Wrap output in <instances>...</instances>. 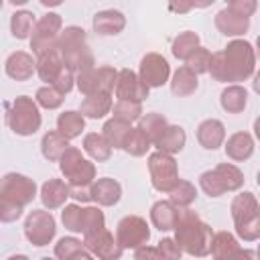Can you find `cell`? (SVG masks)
<instances>
[{"mask_svg":"<svg viewBox=\"0 0 260 260\" xmlns=\"http://www.w3.org/2000/svg\"><path fill=\"white\" fill-rule=\"evenodd\" d=\"M256 71V53L254 47L244 39H234L228 43L223 51H217L209 59L207 73L215 81L221 83H236L246 81Z\"/></svg>","mask_w":260,"mask_h":260,"instance_id":"obj_1","label":"cell"},{"mask_svg":"<svg viewBox=\"0 0 260 260\" xmlns=\"http://www.w3.org/2000/svg\"><path fill=\"white\" fill-rule=\"evenodd\" d=\"M175 242L179 248L189 256H209V244H211V228L201 221V217L191 207H177L175 215Z\"/></svg>","mask_w":260,"mask_h":260,"instance_id":"obj_2","label":"cell"},{"mask_svg":"<svg viewBox=\"0 0 260 260\" xmlns=\"http://www.w3.org/2000/svg\"><path fill=\"white\" fill-rule=\"evenodd\" d=\"M57 49L61 53L63 65L67 69H71L73 73L85 71V69L95 65L93 53H91V49L87 45L85 30L79 28V26H65V30L59 32Z\"/></svg>","mask_w":260,"mask_h":260,"instance_id":"obj_3","label":"cell"},{"mask_svg":"<svg viewBox=\"0 0 260 260\" xmlns=\"http://www.w3.org/2000/svg\"><path fill=\"white\" fill-rule=\"evenodd\" d=\"M41 122L39 104L28 95L14 98L6 108V124L18 136H32L41 128Z\"/></svg>","mask_w":260,"mask_h":260,"instance_id":"obj_4","label":"cell"},{"mask_svg":"<svg viewBox=\"0 0 260 260\" xmlns=\"http://www.w3.org/2000/svg\"><path fill=\"white\" fill-rule=\"evenodd\" d=\"M59 169L69 187H91L95 181V165L87 160L77 146H67L59 156Z\"/></svg>","mask_w":260,"mask_h":260,"instance_id":"obj_5","label":"cell"},{"mask_svg":"<svg viewBox=\"0 0 260 260\" xmlns=\"http://www.w3.org/2000/svg\"><path fill=\"white\" fill-rule=\"evenodd\" d=\"M63 30V18L57 12H47L45 16H41L30 32V49L32 53L39 57L47 51L57 49V41H59V32Z\"/></svg>","mask_w":260,"mask_h":260,"instance_id":"obj_6","label":"cell"},{"mask_svg":"<svg viewBox=\"0 0 260 260\" xmlns=\"http://www.w3.org/2000/svg\"><path fill=\"white\" fill-rule=\"evenodd\" d=\"M116 77L118 71L114 67H89L85 71L75 73V85L83 95H91V93H112L114 85H116Z\"/></svg>","mask_w":260,"mask_h":260,"instance_id":"obj_7","label":"cell"},{"mask_svg":"<svg viewBox=\"0 0 260 260\" xmlns=\"http://www.w3.org/2000/svg\"><path fill=\"white\" fill-rule=\"evenodd\" d=\"M148 171H150L152 187L158 193H169L175 187V183L179 181L177 160L169 152H162V150L152 152L148 156Z\"/></svg>","mask_w":260,"mask_h":260,"instance_id":"obj_8","label":"cell"},{"mask_svg":"<svg viewBox=\"0 0 260 260\" xmlns=\"http://www.w3.org/2000/svg\"><path fill=\"white\" fill-rule=\"evenodd\" d=\"M55 234H57V221H55L51 211H47V209H32L26 215L24 236H26V240L32 246H37V248L49 246L53 242Z\"/></svg>","mask_w":260,"mask_h":260,"instance_id":"obj_9","label":"cell"},{"mask_svg":"<svg viewBox=\"0 0 260 260\" xmlns=\"http://www.w3.org/2000/svg\"><path fill=\"white\" fill-rule=\"evenodd\" d=\"M150 240V228L140 215H126L116 225V242L122 250H136Z\"/></svg>","mask_w":260,"mask_h":260,"instance_id":"obj_10","label":"cell"},{"mask_svg":"<svg viewBox=\"0 0 260 260\" xmlns=\"http://www.w3.org/2000/svg\"><path fill=\"white\" fill-rule=\"evenodd\" d=\"M0 195L16 201L18 205H28L37 197V183L20 173H6L0 179Z\"/></svg>","mask_w":260,"mask_h":260,"instance_id":"obj_11","label":"cell"},{"mask_svg":"<svg viewBox=\"0 0 260 260\" xmlns=\"http://www.w3.org/2000/svg\"><path fill=\"white\" fill-rule=\"evenodd\" d=\"M171 75V65L169 61L158 55V53H146L140 61L138 77L148 85V87H160L169 81Z\"/></svg>","mask_w":260,"mask_h":260,"instance_id":"obj_12","label":"cell"},{"mask_svg":"<svg viewBox=\"0 0 260 260\" xmlns=\"http://www.w3.org/2000/svg\"><path fill=\"white\" fill-rule=\"evenodd\" d=\"M114 91H116L118 100H130V102H140L142 104L148 98L150 87L132 69H122V71H118Z\"/></svg>","mask_w":260,"mask_h":260,"instance_id":"obj_13","label":"cell"},{"mask_svg":"<svg viewBox=\"0 0 260 260\" xmlns=\"http://www.w3.org/2000/svg\"><path fill=\"white\" fill-rule=\"evenodd\" d=\"M83 246L102 260H118L122 256V246L116 242V236L110 230H100L91 236H83Z\"/></svg>","mask_w":260,"mask_h":260,"instance_id":"obj_14","label":"cell"},{"mask_svg":"<svg viewBox=\"0 0 260 260\" xmlns=\"http://www.w3.org/2000/svg\"><path fill=\"white\" fill-rule=\"evenodd\" d=\"M4 71L14 81H26L37 71V61L26 51H14L8 55V59L4 63Z\"/></svg>","mask_w":260,"mask_h":260,"instance_id":"obj_15","label":"cell"},{"mask_svg":"<svg viewBox=\"0 0 260 260\" xmlns=\"http://www.w3.org/2000/svg\"><path fill=\"white\" fill-rule=\"evenodd\" d=\"M122 197V185L116 179L102 177L91 183V201H95L102 207H112Z\"/></svg>","mask_w":260,"mask_h":260,"instance_id":"obj_16","label":"cell"},{"mask_svg":"<svg viewBox=\"0 0 260 260\" xmlns=\"http://www.w3.org/2000/svg\"><path fill=\"white\" fill-rule=\"evenodd\" d=\"M215 26L225 37H240L250 28V18L242 16V14L234 12L230 6H225L223 10H219L215 14Z\"/></svg>","mask_w":260,"mask_h":260,"instance_id":"obj_17","label":"cell"},{"mask_svg":"<svg viewBox=\"0 0 260 260\" xmlns=\"http://www.w3.org/2000/svg\"><path fill=\"white\" fill-rule=\"evenodd\" d=\"M209 254L213 258H234V256H254L252 252H246L240 248L238 240L230 232H215L211 236Z\"/></svg>","mask_w":260,"mask_h":260,"instance_id":"obj_18","label":"cell"},{"mask_svg":"<svg viewBox=\"0 0 260 260\" xmlns=\"http://www.w3.org/2000/svg\"><path fill=\"white\" fill-rule=\"evenodd\" d=\"M254 148H256V144H254V138L250 132H234L223 146L225 156L230 160H236V162L248 160L254 154Z\"/></svg>","mask_w":260,"mask_h":260,"instance_id":"obj_19","label":"cell"},{"mask_svg":"<svg viewBox=\"0 0 260 260\" xmlns=\"http://www.w3.org/2000/svg\"><path fill=\"white\" fill-rule=\"evenodd\" d=\"M197 142L207 150L219 148L225 142V126L215 118L203 120L197 126Z\"/></svg>","mask_w":260,"mask_h":260,"instance_id":"obj_20","label":"cell"},{"mask_svg":"<svg viewBox=\"0 0 260 260\" xmlns=\"http://www.w3.org/2000/svg\"><path fill=\"white\" fill-rule=\"evenodd\" d=\"M41 201L43 205L53 211V209H59L65 205V201L69 199V185L61 179H49L41 185Z\"/></svg>","mask_w":260,"mask_h":260,"instance_id":"obj_21","label":"cell"},{"mask_svg":"<svg viewBox=\"0 0 260 260\" xmlns=\"http://www.w3.org/2000/svg\"><path fill=\"white\" fill-rule=\"evenodd\" d=\"M230 211H232L234 225H238V223H242V221H248V219L260 215V205H258V199H256L254 193L244 191V193H240V195H236V197L232 199Z\"/></svg>","mask_w":260,"mask_h":260,"instance_id":"obj_22","label":"cell"},{"mask_svg":"<svg viewBox=\"0 0 260 260\" xmlns=\"http://www.w3.org/2000/svg\"><path fill=\"white\" fill-rule=\"evenodd\" d=\"M126 26V16L120 10L108 8V10H100L93 16V30L98 35L110 37V35H118L122 32Z\"/></svg>","mask_w":260,"mask_h":260,"instance_id":"obj_23","label":"cell"},{"mask_svg":"<svg viewBox=\"0 0 260 260\" xmlns=\"http://www.w3.org/2000/svg\"><path fill=\"white\" fill-rule=\"evenodd\" d=\"M112 104H114L112 102V93H91V95L83 98V102L79 106V112L83 114V118L100 120L106 114H110Z\"/></svg>","mask_w":260,"mask_h":260,"instance_id":"obj_24","label":"cell"},{"mask_svg":"<svg viewBox=\"0 0 260 260\" xmlns=\"http://www.w3.org/2000/svg\"><path fill=\"white\" fill-rule=\"evenodd\" d=\"M185 142H187L185 130L181 126L167 124L162 134L154 140V146H156V150H162V152H169V154H177V152H181L185 148Z\"/></svg>","mask_w":260,"mask_h":260,"instance_id":"obj_25","label":"cell"},{"mask_svg":"<svg viewBox=\"0 0 260 260\" xmlns=\"http://www.w3.org/2000/svg\"><path fill=\"white\" fill-rule=\"evenodd\" d=\"M197 85H199L197 73L191 71L187 65H181V67L173 73V77H171V91H173L177 98H187V95L195 93V91H197Z\"/></svg>","mask_w":260,"mask_h":260,"instance_id":"obj_26","label":"cell"},{"mask_svg":"<svg viewBox=\"0 0 260 260\" xmlns=\"http://www.w3.org/2000/svg\"><path fill=\"white\" fill-rule=\"evenodd\" d=\"M63 59H61V53L59 49H53V51H47L43 55L37 57V73L43 81L47 83H53V79L59 75V71L63 69Z\"/></svg>","mask_w":260,"mask_h":260,"instance_id":"obj_27","label":"cell"},{"mask_svg":"<svg viewBox=\"0 0 260 260\" xmlns=\"http://www.w3.org/2000/svg\"><path fill=\"white\" fill-rule=\"evenodd\" d=\"M130 132H132V124L124 122V120H118V118L108 120L102 128V136L108 140V144L112 148H124Z\"/></svg>","mask_w":260,"mask_h":260,"instance_id":"obj_28","label":"cell"},{"mask_svg":"<svg viewBox=\"0 0 260 260\" xmlns=\"http://www.w3.org/2000/svg\"><path fill=\"white\" fill-rule=\"evenodd\" d=\"M219 104H221V108H223L228 114H240V112H244V108L248 106V91H246L242 85L232 83V85H228V87L221 91Z\"/></svg>","mask_w":260,"mask_h":260,"instance_id":"obj_29","label":"cell"},{"mask_svg":"<svg viewBox=\"0 0 260 260\" xmlns=\"http://www.w3.org/2000/svg\"><path fill=\"white\" fill-rule=\"evenodd\" d=\"M175 215H177V207L171 201H156L150 207V221L158 232H171L175 225Z\"/></svg>","mask_w":260,"mask_h":260,"instance_id":"obj_30","label":"cell"},{"mask_svg":"<svg viewBox=\"0 0 260 260\" xmlns=\"http://www.w3.org/2000/svg\"><path fill=\"white\" fill-rule=\"evenodd\" d=\"M57 130L67 140L77 138L85 130V118H83V114L81 112H75V110H67V112L59 114V118H57Z\"/></svg>","mask_w":260,"mask_h":260,"instance_id":"obj_31","label":"cell"},{"mask_svg":"<svg viewBox=\"0 0 260 260\" xmlns=\"http://www.w3.org/2000/svg\"><path fill=\"white\" fill-rule=\"evenodd\" d=\"M55 256H57L59 260H75V258H85V260H89V258H91V252L83 246L81 240L71 238V236H65V238H61V240L55 244Z\"/></svg>","mask_w":260,"mask_h":260,"instance_id":"obj_32","label":"cell"},{"mask_svg":"<svg viewBox=\"0 0 260 260\" xmlns=\"http://www.w3.org/2000/svg\"><path fill=\"white\" fill-rule=\"evenodd\" d=\"M69 146V140L59 132V130H49L43 134L41 138V152L47 160L55 162L59 160V156L63 154V150Z\"/></svg>","mask_w":260,"mask_h":260,"instance_id":"obj_33","label":"cell"},{"mask_svg":"<svg viewBox=\"0 0 260 260\" xmlns=\"http://www.w3.org/2000/svg\"><path fill=\"white\" fill-rule=\"evenodd\" d=\"M213 171L219 177V183H221V187H223L225 193L228 191H238V189L244 187V173L236 165H232V162H219Z\"/></svg>","mask_w":260,"mask_h":260,"instance_id":"obj_34","label":"cell"},{"mask_svg":"<svg viewBox=\"0 0 260 260\" xmlns=\"http://www.w3.org/2000/svg\"><path fill=\"white\" fill-rule=\"evenodd\" d=\"M83 150L91 156V160H98V162H104V160H108L112 156V146L98 132L85 134V138H83Z\"/></svg>","mask_w":260,"mask_h":260,"instance_id":"obj_35","label":"cell"},{"mask_svg":"<svg viewBox=\"0 0 260 260\" xmlns=\"http://www.w3.org/2000/svg\"><path fill=\"white\" fill-rule=\"evenodd\" d=\"M195 199H197V189L193 183H189L185 179H179L175 183V187L169 191V201L175 207H191V203Z\"/></svg>","mask_w":260,"mask_h":260,"instance_id":"obj_36","label":"cell"},{"mask_svg":"<svg viewBox=\"0 0 260 260\" xmlns=\"http://www.w3.org/2000/svg\"><path fill=\"white\" fill-rule=\"evenodd\" d=\"M32 26H35V14L30 10H16L10 16V32L18 41L28 39L32 32Z\"/></svg>","mask_w":260,"mask_h":260,"instance_id":"obj_37","label":"cell"},{"mask_svg":"<svg viewBox=\"0 0 260 260\" xmlns=\"http://www.w3.org/2000/svg\"><path fill=\"white\" fill-rule=\"evenodd\" d=\"M167 118L162 114H156V112H150V114H142L138 118V128L148 136V140L154 144V140L162 134V130L167 128Z\"/></svg>","mask_w":260,"mask_h":260,"instance_id":"obj_38","label":"cell"},{"mask_svg":"<svg viewBox=\"0 0 260 260\" xmlns=\"http://www.w3.org/2000/svg\"><path fill=\"white\" fill-rule=\"evenodd\" d=\"M112 118L124 120V122H138V118L142 116V106L140 102H130V100H118L116 104H112Z\"/></svg>","mask_w":260,"mask_h":260,"instance_id":"obj_39","label":"cell"},{"mask_svg":"<svg viewBox=\"0 0 260 260\" xmlns=\"http://www.w3.org/2000/svg\"><path fill=\"white\" fill-rule=\"evenodd\" d=\"M195 47H199V35L193 32V30H185V32H179V35L175 37L171 51H173V55H175L177 59H183V61H185L187 55H189Z\"/></svg>","mask_w":260,"mask_h":260,"instance_id":"obj_40","label":"cell"},{"mask_svg":"<svg viewBox=\"0 0 260 260\" xmlns=\"http://www.w3.org/2000/svg\"><path fill=\"white\" fill-rule=\"evenodd\" d=\"M35 102L39 104V108H45V110H57V108H61V104L65 102V95H63L57 87H53L51 83H47V85H43V87L37 89Z\"/></svg>","mask_w":260,"mask_h":260,"instance_id":"obj_41","label":"cell"},{"mask_svg":"<svg viewBox=\"0 0 260 260\" xmlns=\"http://www.w3.org/2000/svg\"><path fill=\"white\" fill-rule=\"evenodd\" d=\"M106 228V217L98 207H83L81 213V234L83 236H91L100 230Z\"/></svg>","mask_w":260,"mask_h":260,"instance_id":"obj_42","label":"cell"},{"mask_svg":"<svg viewBox=\"0 0 260 260\" xmlns=\"http://www.w3.org/2000/svg\"><path fill=\"white\" fill-rule=\"evenodd\" d=\"M150 144L152 142L148 140V136L136 126V128H132V132H130V136H128V140H126L122 150H126L130 156H144L148 152Z\"/></svg>","mask_w":260,"mask_h":260,"instance_id":"obj_43","label":"cell"},{"mask_svg":"<svg viewBox=\"0 0 260 260\" xmlns=\"http://www.w3.org/2000/svg\"><path fill=\"white\" fill-rule=\"evenodd\" d=\"M209 59H211V53L205 49V47H195L189 55H187V59H185V65L191 69V71H195L197 75L199 73H207V67H209Z\"/></svg>","mask_w":260,"mask_h":260,"instance_id":"obj_44","label":"cell"},{"mask_svg":"<svg viewBox=\"0 0 260 260\" xmlns=\"http://www.w3.org/2000/svg\"><path fill=\"white\" fill-rule=\"evenodd\" d=\"M81 213L83 207L79 203H69L61 211V221L69 232H81Z\"/></svg>","mask_w":260,"mask_h":260,"instance_id":"obj_45","label":"cell"},{"mask_svg":"<svg viewBox=\"0 0 260 260\" xmlns=\"http://www.w3.org/2000/svg\"><path fill=\"white\" fill-rule=\"evenodd\" d=\"M199 187H201L203 193L209 195V197H221V195L225 193L223 187H221V183H219V177L215 175L213 169L201 173V177H199Z\"/></svg>","mask_w":260,"mask_h":260,"instance_id":"obj_46","label":"cell"},{"mask_svg":"<svg viewBox=\"0 0 260 260\" xmlns=\"http://www.w3.org/2000/svg\"><path fill=\"white\" fill-rule=\"evenodd\" d=\"M236 234L240 240L244 242H256L260 238V215L248 219V221H242L236 225Z\"/></svg>","mask_w":260,"mask_h":260,"instance_id":"obj_47","label":"cell"},{"mask_svg":"<svg viewBox=\"0 0 260 260\" xmlns=\"http://www.w3.org/2000/svg\"><path fill=\"white\" fill-rule=\"evenodd\" d=\"M22 215V205H18L12 199H6L0 195V221L2 223H12Z\"/></svg>","mask_w":260,"mask_h":260,"instance_id":"obj_48","label":"cell"},{"mask_svg":"<svg viewBox=\"0 0 260 260\" xmlns=\"http://www.w3.org/2000/svg\"><path fill=\"white\" fill-rule=\"evenodd\" d=\"M156 250H158V258H165V260H175V258H181V254H183V250L179 248L175 238H162L156 244Z\"/></svg>","mask_w":260,"mask_h":260,"instance_id":"obj_49","label":"cell"},{"mask_svg":"<svg viewBox=\"0 0 260 260\" xmlns=\"http://www.w3.org/2000/svg\"><path fill=\"white\" fill-rule=\"evenodd\" d=\"M53 87H57L63 95H67L71 89H73V85H75V73L71 71V69H67V67H63L61 71H59V75L53 79V83H51Z\"/></svg>","mask_w":260,"mask_h":260,"instance_id":"obj_50","label":"cell"},{"mask_svg":"<svg viewBox=\"0 0 260 260\" xmlns=\"http://www.w3.org/2000/svg\"><path fill=\"white\" fill-rule=\"evenodd\" d=\"M228 6H230L234 12H238V14L250 18V16L256 12V8H258V0H234V2H230Z\"/></svg>","mask_w":260,"mask_h":260,"instance_id":"obj_51","label":"cell"},{"mask_svg":"<svg viewBox=\"0 0 260 260\" xmlns=\"http://www.w3.org/2000/svg\"><path fill=\"white\" fill-rule=\"evenodd\" d=\"M69 197L77 203H87L91 201V187H69Z\"/></svg>","mask_w":260,"mask_h":260,"instance_id":"obj_52","label":"cell"},{"mask_svg":"<svg viewBox=\"0 0 260 260\" xmlns=\"http://www.w3.org/2000/svg\"><path fill=\"white\" fill-rule=\"evenodd\" d=\"M193 8V0H169V10L175 14H187Z\"/></svg>","mask_w":260,"mask_h":260,"instance_id":"obj_53","label":"cell"},{"mask_svg":"<svg viewBox=\"0 0 260 260\" xmlns=\"http://www.w3.org/2000/svg\"><path fill=\"white\" fill-rule=\"evenodd\" d=\"M134 258H138V260H148V258H154V260H160L158 258V250H156V246L154 248H150V246H140V248H136L134 250Z\"/></svg>","mask_w":260,"mask_h":260,"instance_id":"obj_54","label":"cell"},{"mask_svg":"<svg viewBox=\"0 0 260 260\" xmlns=\"http://www.w3.org/2000/svg\"><path fill=\"white\" fill-rule=\"evenodd\" d=\"M43 6H47V8H55V6H61L65 0H39Z\"/></svg>","mask_w":260,"mask_h":260,"instance_id":"obj_55","label":"cell"},{"mask_svg":"<svg viewBox=\"0 0 260 260\" xmlns=\"http://www.w3.org/2000/svg\"><path fill=\"white\" fill-rule=\"evenodd\" d=\"M215 0H193V6H197V8H207V6H211Z\"/></svg>","mask_w":260,"mask_h":260,"instance_id":"obj_56","label":"cell"},{"mask_svg":"<svg viewBox=\"0 0 260 260\" xmlns=\"http://www.w3.org/2000/svg\"><path fill=\"white\" fill-rule=\"evenodd\" d=\"M8 2H10L12 6H22V4H26L28 0H8Z\"/></svg>","mask_w":260,"mask_h":260,"instance_id":"obj_57","label":"cell"},{"mask_svg":"<svg viewBox=\"0 0 260 260\" xmlns=\"http://www.w3.org/2000/svg\"><path fill=\"white\" fill-rule=\"evenodd\" d=\"M2 4H4V0H0V8H2Z\"/></svg>","mask_w":260,"mask_h":260,"instance_id":"obj_58","label":"cell"},{"mask_svg":"<svg viewBox=\"0 0 260 260\" xmlns=\"http://www.w3.org/2000/svg\"><path fill=\"white\" fill-rule=\"evenodd\" d=\"M225 2H228V4H230V2H234V0H225Z\"/></svg>","mask_w":260,"mask_h":260,"instance_id":"obj_59","label":"cell"}]
</instances>
